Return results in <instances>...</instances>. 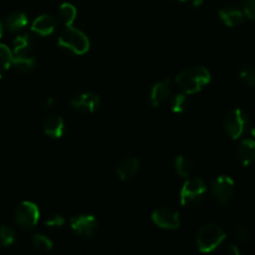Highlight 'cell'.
I'll list each match as a JSON object with an SVG mask.
<instances>
[{"instance_id":"1","label":"cell","mask_w":255,"mask_h":255,"mask_svg":"<svg viewBox=\"0 0 255 255\" xmlns=\"http://www.w3.org/2000/svg\"><path fill=\"white\" fill-rule=\"evenodd\" d=\"M176 82L184 94H197L211 82V72L203 66L186 67L178 72Z\"/></svg>"},{"instance_id":"2","label":"cell","mask_w":255,"mask_h":255,"mask_svg":"<svg viewBox=\"0 0 255 255\" xmlns=\"http://www.w3.org/2000/svg\"><path fill=\"white\" fill-rule=\"evenodd\" d=\"M226 239L223 228L217 224H206L198 231L196 243L202 253H211L216 251Z\"/></svg>"},{"instance_id":"3","label":"cell","mask_w":255,"mask_h":255,"mask_svg":"<svg viewBox=\"0 0 255 255\" xmlns=\"http://www.w3.org/2000/svg\"><path fill=\"white\" fill-rule=\"evenodd\" d=\"M57 44L62 49H67L76 55H84L90 49V40L81 30L72 26H66V29L60 34Z\"/></svg>"},{"instance_id":"4","label":"cell","mask_w":255,"mask_h":255,"mask_svg":"<svg viewBox=\"0 0 255 255\" xmlns=\"http://www.w3.org/2000/svg\"><path fill=\"white\" fill-rule=\"evenodd\" d=\"M207 193V186L203 179L198 177L188 178L182 186L179 199L182 206H197L203 201Z\"/></svg>"},{"instance_id":"5","label":"cell","mask_w":255,"mask_h":255,"mask_svg":"<svg viewBox=\"0 0 255 255\" xmlns=\"http://www.w3.org/2000/svg\"><path fill=\"white\" fill-rule=\"evenodd\" d=\"M249 119L248 115L242 109H232L227 112L224 117L223 126L227 134L232 139H239L248 129Z\"/></svg>"},{"instance_id":"6","label":"cell","mask_w":255,"mask_h":255,"mask_svg":"<svg viewBox=\"0 0 255 255\" xmlns=\"http://www.w3.org/2000/svg\"><path fill=\"white\" fill-rule=\"evenodd\" d=\"M14 218L20 228L24 231H30V229L35 228L40 219L39 207L34 202H21L15 209Z\"/></svg>"},{"instance_id":"7","label":"cell","mask_w":255,"mask_h":255,"mask_svg":"<svg viewBox=\"0 0 255 255\" xmlns=\"http://www.w3.org/2000/svg\"><path fill=\"white\" fill-rule=\"evenodd\" d=\"M236 192V184L229 176H219L212 183L211 193L214 201L221 204H227L232 201Z\"/></svg>"},{"instance_id":"8","label":"cell","mask_w":255,"mask_h":255,"mask_svg":"<svg viewBox=\"0 0 255 255\" xmlns=\"http://www.w3.org/2000/svg\"><path fill=\"white\" fill-rule=\"evenodd\" d=\"M151 218L152 222L162 229L174 231V229H178L181 227L179 213L174 209L168 208V207H161V208L154 209Z\"/></svg>"},{"instance_id":"9","label":"cell","mask_w":255,"mask_h":255,"mask_svg":"<svg viewBox=\"0 0 255 255\" xmlns=\"http://www.w3.org/2000/svg\"><path fill=\"white\" fill-rule=\"evenodd\" d=\"M71 229L80 237L92 238L99 231L96 218L91 214H77L70 219Z\"/></svg>"},{"instance_id":"10","label":"cell","mask_w":255,"mask_h":255,"mask_svg":"<svg viewBox=\"0 0 255 255\" xmlns=\"http://www.w3.org/2000/svg\"><path fill=\"white\" fill-rule=\"evenodd\" d=\"M100 97L95 92H81L71 99V106L74 110L81 112H95L100 106Z\"/></svg>"},{"instance_id":"11","label":"cell","mask_w":255,"mask_h":255,"mask_svg":"<svg viewBox=\"0 0 255 255\" xmlns=\"http://www.w3.org/2000/svg\"><path fill=\"white\" fill-rule=\"evenodd\" d=\"M171 94H172L171 81H169V80L158 81L152 86L151 91H149L148 101L149 104H151V106L158 107L169 99Z\"/></svg>"},{"instance_id":"12","label":"cell","mask_w":255,"mask_h":255,"mask_svg":"<svg viewBox=\"0 0 255 255\" xmlns=\"http://www.w3.org/2000/svg\"><path fill=\"white\" fill-rule=\"evenodd\" d=\"M139 168H141V163L138 159L136 157L128 156L117 164L116 174L121 181H131L137 176Z\"/></svg>"},{"instance_id":"13","label":"cell","mask_w":255,"mask_h":255,"mask_svg":"<svg viewBox=\"0 0 255 255\" xmlns=\"http://www.w3.org/2000/svg\"><path fill=\"white\" fill-rule=\"evenodd\" d=\"M42 128H44L45 134L50 138L59 139L64 136L65 133V122L61 116H50L44 120L42 124Z\"/></svg>"},{"instance_id":"14","label":"cell","mask_w":255,"mask_h":255,"mask_svg":"<svg viewBox=\"0 0 255 255\" xmlns=\"http://www.w3.org/2000/svg\"><path fill=\"white\" fill-rule=\"evenodd\" d=\"M237 157H238L239 163L243 167L251 166L255 162V141L254 139L247 138L241 142L237 151Z\"/></svg>"},{"instance_id":"15","label":"cell","mask_w":255,"mask_h":255,"mask_svg":"<svg viewBox=\"0 0 255 255\" xmlns=\"http://www.w3.org/2000/svg\"><path fill=\"white\" fill-rule=\"evenodd\" d=\"M56 29V20L51 15H40L34 20L31 25V31L41 36H49Z\"/></svg>"},{"instance_id":"16","label":"cell","mask_w":255,"mask_h":255,"mask_svg":"<svg viewBox=\"0 0 255 255\" xmlns=\"http://www.w3.org/2000/svg\"><path fill=\"white\" fill-rule=\"evenodd\" d=\"M218 14L222 21L224 22V25H227L228 27L239 26L244 20L243 11L233 6L222 7Z\"/></svg>"},{"instance_id":"17","label":"cell","mask_w":255,"mask_h":255,"mask_svg":"<svg viewBox=\"0 0 255 255\" xmlns=\"http://www.w3.org/2000/svg\"><path fill=\"white\" fill-rule=\"evenodd\" d=\"M27 24H29V17H27V15L25 12L21 11H15L12 14H10L7 16L6 21H5V26L11 32L20 31L25 26H27Z\"/></svg>"},{"instance_id":"18","label":"cell","mask_w":255,"mask_h":255,"mask_svg":"<svg viewBox=\"0 0 255 255\" xmlns=\"http://www.w3.org/2000/svg\"><path fill=\"white\" fill-rule=\"evenodd\" d=\"M35 65H36V59L32 55V52H30V54L12 55V66L16 70H19V71H31L35 67Z\"/></svg>"},{"instance_id":"19","label":"cell","mask_w":255,"mask_h":255,"mask_svg":"<svg viewBox=\"0 0 255 255\" xmlns=\"http://www.w3.org/2000/svg\"><path fill=\"white\" fill-rule=\"evenodd\" d=\"M57 16H59L60 21H61L65 26H72L74 21L76 20L77 10L72 4L65 2V4H62L61 6L59 7Z\"/></svg>"},{"instance_id":"20","label":"cell","mask_w":255,"mask_h":255,"mask_svg":"<svg viewBox=\"0 0 255 255\" xmlns=\"http://www.w3.org/2000/svg\"><path fill=\"white\" fill-rule=\"evenodd\" d=\"M30 52H32V40L30 35H17L14 40V51H12V55L30 54Z\"/></svg>"},{"instance_id":"21","label":"cell","mask_w":255,"mask_h":255,"mask_svg":"<svg viewBox=\"0 0 255 255\" xmlns=\"http://www.w3.org/2000/svg\"><path fill=\"white\" fill-rule=\"evenodd\" d=\"M174 169L178 173V176L187 178L192 174L194 169V164L192 162L191 158L186 156H178L174 159Z\"/></svg>"},{"instance_id":"22","label":"cell","mask_w":255,"mask_h":255,"mask_svg":"<svg viewBox=\"0 0 255 255\" xmlns=\"http://www.w3.org/2000/svg\"><path fill=\"white\" fill-rule=\"evenodd\" d=\"M12 65V51L4 44H0V79Z\"/></svg>"},{"instance_id":"23","label":"cell","mask_w":255,"mask_h":255,"mask_svg":"<svg viewBox=\"0 0 255 255\" xmlns=\"http://www.w3.org/2000/svg\"><path fill=\"white\" fill-rule=\"evenodd\" d=\"M187 106H188V97L187 94L181 92V94L173 95L171 99V110L176 114H181V112L186 111Z\"/></svg>"},{"instance_id":"24","label":"cell","mask_w":255,"mask_h":255,"mask_svg":"<svg viewBox=\"0 0 255 255\" xmlns=\"http://www.w3.org/2000/svg\"><path fill=\"white\" fill-rule=\"evenodd\" d=\"M15 231L9 226H0V246L1 247H10L15 243Z\"/></svg>"},{"instance_id":"25","label":"cell","mask_w":255,"mask_h":255,"mask_svg":"<svg viewBox=\"0 0 255 255\" xmlns=\"http://www.w3.org/2000/svg\"><path fill=\"white\" fill-rule=\"evenodd\" d=\"M238 76H239V80H241V81L243 82L246 86L255 87V69L254 67L246 65V66H243L241 70H239Z\"/></svg>"},{"instance_id":"26","label":"cell","mask_w":255,"mask_h":255,"mask_svg":"<svg viewBox=\"0 0 255 255\" xmlns=\"http://www.w3.org/2000/svg\"><path fill=\"white\" fill-rule=\"evenodd\" d=\"M32 246L37 249V251L41 252H49L52 249V241L47 237H45L44 234H34L32 236Z\"/></svg>"},{"instance_id":"27","label":"cell","mask_w":255,"mask_h":255,"mask_svg":"<svg viewBox=\"0 0 255 255\" xmlns=\"http://www.w3.org/2000/svg\"><path fill=\"white\" fill-rule=\"evenodd\" d=\"M232 236L239 242H247L251 238V232H249L248 227L244 224H234L232 228Z\"/></svg>"},{"instance_id":"28","label":"cell","mask_w":255,"mask_h":255,"mask_svg":"<svg viewBox=\"0 0 255 255\" xmlns=\"http://www.w3.org/2000/svg\"><path fill=\"white\" fill-rule=\"evenodd\" d=\"M242 11H243L244 16H247L252 21H255V0H243Z\"/></svg>"},{"instance_id":"29","label":"cell","mask_w":255,"mask_h":255,"mask_svg":"<svg viewBox=\"0 0 255 255\" xmlns=\"http://www.w3.org/2000/svg\"><path fill=\"white\" fill-rule=\"evenodd\" d=\"M65 222H66V219L61 214H55L45 222V226L49 227V228H60V227L64 226Z\"/></svg>"},{"instance_id":"30","label":"cell","mask_w":255,"mask_h":255,"mask_svg":"<svg viewBox=\"0 0 255 255\" xmlns=\"http://www.w3.org/2000/svg\"><path fill=\"white\" fill-rule=\"evenodd\" d=\"M55 105V99L54 97H47L46 100H44L42 102V109H50Z\"/></svg>"},{"instance_id":"31","label":"cell","mask_w":255,"mask_h":255,"mask_svg":"<svg viewBox=\"0 0 255 255\" xmlns=\"http://www.w3.org/2000/svg\"><path fill=\"white\" fill-rule=\"evenodd\" d=\"M227 253L231 255H241V251H239V248L237 246L231 244V246L228 247V249H227Z\"/></svg>"},{"instance_id":"32","label":"cell","mask_w":255,"mask_h":255,"mask_svg":"<svg viewBox=\"0 0 255 255\" xmlns=\"http://www.w3.org/2000/svg\"><path fill=\"white\" fill-rule=\"evenodd\" d=\"M2 32H4V27H2V24L0 22V39H1L2 36Z\"/></svg>"},{"instance_id":"33","label":"cell","mask_w":255,"mask_h":255,"mask_svg":"<svg viewBox=\"0 0 255 255\" xmlns=\"http://www.w3.org/2000/svg\"><path fill=\"white\" fill-rule=\"evenodd\" d=\"M168 1H172V2H184V1H187V0H168Z\"/></svg>"},{"instance_id":"34","label":"cell","mask_w":255,"mask_h":255,"mask_svg":"<svg viewBox=\"0 0 255 255\" xmlns=\"http://www.w3.org/2000/svg\"><path fill=\"white\" fill-rule=\"evenodd\" d=\"M252 136H253L255 138V126L253 127V128H252Z\"/></svg>"}]
</instances>
